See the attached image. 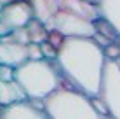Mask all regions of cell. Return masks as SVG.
Here are the masks:
<instances>
[{"mask_svg":"<svg viewBox=\"0 0 120 119\" xmlns=\"http://www.w3.org/2000/svg\"><path fill=\"white\" fill-rule=\"evenodd\" d=\"M54 61L61 75L78 91L87 96L98 95L106 56L94 37H66Z\"/></svg>","mask_w":120,"mask_h":119,"instance_id":"1","label":"cell"},{"mask_svg":"<svg viewBox=\"0 0 120 119\" xmlns=\"http://www.w3.org/2000/svg\"><path fill=\"white\" fill-rule=\"evenodd\" d=\"M61 72L54 60L37 58L24 60L14 67V81L23 89L24 96L31 100H42L59 86Z\"/></svg>","mask_w":120,"mask_h":119,"instance_id":"2","label":"cell"},{"mask_svg":"<svg viewBox=\"0 0 120 119\" xmlns=\"http://www.w3.org/2000/svg\"><path fill=\"white\" fill-rule=\"evenodd\" d=\"M42 109L51 119H99L90 96L71 88H56L42 98Z\"/></svg>","mask_w":120,"mask_h":119,"instance_id":"3","label":"cell"},{"mask_svg":"<svg viewBox=\"0 0 120 119\" xmlns=\"http://www.w3.org/2000/svg\"><path fill=\"white\" fill-rule=\"evenodd\" d=\"M106 105L110 117L120 119V65L117 60L105 61L101 75V84H99L98 95Z\"/></svg>","mask_w":120,"mask_h":119,"instance_id":"4","label":"cell"},{"mask_svg":"<svg viewBox=\"0 0 120 119\" xmlns=\"http://www.w3.org/2000/svg\"><path fill=\"white\" fill-rule=\"evenodd\" d=\"M45 25H47V28H57L66 37H92L96 33L92 19L77 14L63 5L57 7V11Z\"/></svg>","mask_w":120,"mask_h":119,"instance_id":"5","label":"cell"},{"mask_svg":"<svg viewBox=\"0 0 120 119\" xmlns=\"http://www.w3.org/2000/svg\"><path fill=\"white\" fill-rule=\"evenodd\" d=\"M33 18L28 0H12L0 9V35H5L14 28L24 26Z\"/></svg>","mask_w":120,"mask_h":119,"instance_id":"6","label":"cell"},{"mask_svg":"<svg viewBox=\"0 0 120 119\" xmlns=\"http://www.w3.org/2000/svg\"><path fill=\"white\" fill-rule=\"evenodd\" d=\"M0 117L4 119H45L42 100H31V98H21V100L11 102L2 105Z\"/></svg>","mask_w":120,"mask_h":119,"instance_id":"7","label":"cell"},{"mask_svg":"<svg viewBox=\"0 0 120 119\" xmlns=\"http://www.w3.org/2000/svg\"><path fill=\"white\" fill-rule=\"evenodd\" d=\"M28 60V44L14 40L9 33L0 35V63L18 67Z\"/></svg>","mask_w":120,"mask_h":119,"instance_id":"8","label":"cell"},{"mask_svg":"<svg viewBox=\"0 0 120 119\" xmlns=\"http://www.w3.org/2000/svg\"><path fill=\"white\" fill-rule=\"evenodd\" d=\"M98 16L105 18L120 37V0H96Z\"/></svg>","mask_w":120,"mask_h":119,"instance_id":"9","label":"cell"},{"mask_svg":"<svg viewBox=\"0 0 120 119\" xmlns=\"http://www.w3.org/2000/svg\"><path fill=\"white\" fill-rule=\"evenodd\" d=\"M28 4L31 7L33 18L44 23H47L59 7V0H28Z\"/></svg>","mask_w":120,"mask_h":119,"instance_id":"10","label":"cell"},{"mask_svg":"<svg viewBox=\"0 0 120 119\" xmlns=\"http://www.w3.org/2000/svg\"><path fill=\"white\" fill-rule=\"evenodd\" d=\"M59 5L68 7V9H71L73 12H77V14H80V16H85V18H89V19L98 18L96 2H90V0H59Z\"/></svg>","mask_w":120,"mask_h":119,"instance_id":"11","label":"cell"},{"mask_svg":"<svg viewBox=\"0 0 120 119\" xmlns=\"http://www.w3.org/2000/svg\"><path fill=\"white\" fill-rule=\"evenodd\" d=\"M21 98H26L23 93V89L19 88V84L12 81H0V105H7L11 102L21 100Z\"/></svg>","mask_w":120,"mask_h":119,"instance_id":"12","label":"cell"},{"mask_svg":"<svg viewBox=\"0 0 120 119\" xmlns=\"http://www.w3.org/2000/svg\"><path fill=\"white\" fill-rule=\"evenodd\" d=\"M24 28H26L28 42L40 44L47 37V25L44 21H40V19H37V18H30V21L24 25Z\"/></svg>","mask_w":120,"mask_h":119,"instance_id":"13","label":"cell"},{"mask_svg":"<svg viewBox=\"0 0 120 119\" xmlns=\"http://www.w3.org/2000/svg\"><path fill=\"white\" fill-rule=\"evenodd\" d=\"M64 39H66V35L63 33V32H59L57 28H47V37H45V42L51 44L56 51L63 46Z\"/></svg>","mask_w":120,"mask_h":119,"instance_id":"14","label":"cell"},{"mask_svg":"<svg viewBox=\"0 0 120 119\" xmlns=\"http://www.w3.org/2000/svg\"><path fill=\"white\" fill-rule=\"evenodd\" d=\"M40 51H42V58H47V60H54L56 54H57V51L51 46V44H47L45 40L40 42Z\"/></svg>","mask_w":120,"mask_h":119,"instance_id":"15","label":"cell"},{"mask_svg":"<svg viewBox=\"0 0 120 119\" xmlns=\"http://www.w3.org/2000/svg\"><path fill=\"white\" fill-rule=\"evenodd\" d=\"M14 79V67L0 63V81H12Z\"/></svg>","mask_w":120,"mask_h":119,"instance_id":"16","label":"cell"},{"mask_svg":"<svg viewBox=\"0 0 120 119\" xmlns=\"http://www.w3.org/2000/svg\"><path fill=\"white\" fill-rule=\"evenodd\" d=\"M28 58H30V60L42 58V51H40V44H35V42H28Z\"/></svg>","mask_w":120,"mask_h":119,"instance_id":"17","label":"cell"},{"mask_svg":"<svg viewBox=\"0 0 120 119\" xmlns=\"http://www.w3.org/2000/svg\"><path fill=\"white\" fill-rule=\"evenodd\" d=\"M9 2H12V0H0V4H2V5H5V4H9Z\"/></svg>","mask_w":120,"mask_h":119,"instance_id":"18","label":"cell"},{"mask_svg":"<svg viewBox=\"0 0 120 119\" xmlns=\"http://www.w3.org/2000/svg\"><path fill=\"white\" fill-rule=\"evenodd\" d=\"M117 61H118V65H120V58H118V60H117Z\"/></svg>","mask_w":120,"mask_h":119,"instance_id":"19","label":"cell"},{"mask_svg":"<svg viewBox=\"0 0 120 119\" xmlns=\"http://www.w3.org/2000/svg\"><path fill=\"white\" fill-rule=\"evenodd\" d=\"M90 2H96V0H90Z\"/></svg>","mask_w":120,"mask_h":119,"instance_id":"20","label":"cell"}]
</instances>
